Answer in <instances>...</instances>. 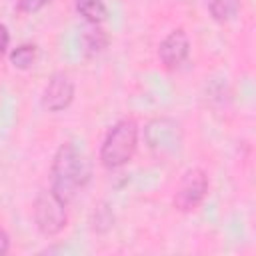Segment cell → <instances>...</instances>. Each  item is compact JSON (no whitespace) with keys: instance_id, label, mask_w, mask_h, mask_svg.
Here are the masks:
<instances>
[{"instance_id":"obj_13","label":"cell","mask_w":256,"mask_h":256,"mask_svg":"<svg viewBox=\"0 0 256 256\" xmlns=\"http://www.w3.org/2000/svg\"><path fill=\"white\" fill-rule=\"evenodd\" d=\"M54 0H18L16 2V8L22 14H36V12H40L42 8H46Z\"/></svg>"},{"instance_id":"obj_8","label":"cell","mask_w":256,"mask_h":256,"mask_svg":"<svg viewBox=\"0 0 256 256\" xmlns=\"http://www.w3.org/2000/svg\"><path fill=\"white\" fill-rule=\"evenodd\" d=\"M108 34L100 24H90V28H86L84 36H82V44H84V54L86 56H98L108 48Z\"/></svg>"},{"instance_id":"obj_11","label":"cell","mask_w":256,"mask_h":256,"mask_svg":"<svg viewBox=\"0 0 256 256\" xmlns=\"http://www.w3.org/2000/svg\"><path fill=\"white\" fill-rule=\"evenodd\" d=\"M208 12L216 22H230L240 12V0H208Z\"/></svg>"},{"instance_id":"obj_10","label":"cell","mask_w":256,"mask_h":256,"mask_svg":"<svg viewBox=\"0 0 256 256\" xmlns=\"http://www.w3.org/2000/svg\"><path fill=\"white\" fill-rule=\"evenodd\" d=\"M8 58H10V64H12L16 70H22V72H24V70H30V68L34 66V62H36V58H38V48H36V44L24 42V44L12 48Z\"/></svg>"},{"instance_id":"obj_6","label":"cell","mask_w":256,"mask_h":256,"mask_svg":"<svg viewBox=\"0 0 256 256\" xmlns=\"http://www.w3.org/2000/svg\"><path fill=\"white\" fill-rule=\"evenodd\" d=\"M74 80L66 72H54L42 90V106L48 112H64L74 100Z\"/></svg>"},{"instance_id":"obj_14","label":"cell","mask_w":256,"mask_h":256,"mask_svg":"<svg viewBox=\"0 0 256 256\" xmlns=\"http://www.w3.org/2000/svg\"><path fill=\"white\" fill-rule=\"evenodd\" d=\"M8 46H10V30L6 24L0 22V58L8 52Z\"/></svg>"},{"instance_id":"obj_5","label":"cell","mask_w":256,"mask_h":256,"mask_svg":"<svg viewBox=\"0 0 256 256\" xmlns=\"http://www.w3.org/2000/svg\"><path fill=\"white\" fill-rule=\"evenodd\" d=\"M146 146L158 156H170L182 146V128L172 118H154L144 128Z\"/></svg>"},{"instance_id":"obj_15","label":"cell","mask_w":256,"mask_h":256,"mask_svg":"<svg viewBox=\"0 0 256 256\" xmlns=\"http://www.w3.org/2000/svg\"><path fill=\"white\" fill-rule=\"evenodd\" d=\"M10 252V236H8V232L0 226V256H4V254H8Z\"/></svg>"},{"instance_id":"obj_3","label":"cell","mask_w":256,"mask_h":256,"mask_svg":"<svg viewBox=\"0 0 256 256\" xmlns=\"http://www.w3.org/2000/svg\"><path fill=\"white\" fill-rule=\"evenodd\" d=\"M66 204L68 202L60 194H56L52 188L38 192V196L34 198L32 214H34V224L42 236L52 238L66 228L68 224Z\"/></svg>"},{"instance_id":"obj_12","label":"cell","mask_w":256,"mask_h":256,"mask_svg":"<svg viewBox=\"0 0 256 256\" xmlns=\"http://www.w3.org/2000/svg\"><path fill=\"white\" fill-rule=\"evenodd\" d=\"M114 226V214L106 204H98L92 212V228L96 232H106Z\"/></svg>"},{"instance_id":"obj_9","label":"cell","mask_w":256,"mask_h":256,"mask_svg":"<svg viewBox=\"0 0 256 256\" xmlns=\"http://www.w3.org/2000/svg\"><path fill=\"white\" fill-rule=\"evenodd\" d=\"M74 8L88 24H102L108 18V8L102 0H74Z\"/></svg>"},{"instance_id":"obj_1","label":"cell","mask_w":256,"mask_h":256,"mask_svg":"<svg viewBox=\"0 0 256 256\" xmlns=\"http://www.w3.org/2000/svg\"><path fill=\"white\" fill-rule=\"evenodd\" d=\"M50 176H52L50 188L68 202L78 190H82L90 182L92 168L86 156L72 142H64L54 154Z\"/></svg>"},{"instance_id":"obj_7","label":"cell","mask_w":256,"mask_h":256,"mask_svg":"<svg viewBox=\"0 0 256 256\" xmlns=\"http://www.w3.org/2000/svg\"><path fill=\"white\" fill-rule=\"evenodd\" d=\"M188 56H190V38H188L186 30L184 28L170 30L158 46L160 64L166 70H176L188 60Z\"/></svg>"},{"instance_id":"obj_2","label":"cell","mask_w":256,"mask_h":256,"mask_svg":"<svg viewBox=\"0 0 256 256\" xmlns=\"http://www.w3.org/2000/svg\"><path fill=\"white\" fill-rule=\"evenodd\" d=\"M140 128L134 118H122L106 132L100 144V164L108 170L126 166L138 150Z\"/></svg>"},{"instance_id":"obj_4","label":"cell","mask_w":256,"mask_h":256,"mask_svg":"<svg viewBox=\"0 0 256 256\" xmlns=\"http://www.w3.org/2000/svg\"><path fill=\"white\" fill-rule=\"evenodd\" d=\"M208 190H210L208 174L202 168H190L182 174L180 182L176 184L172 204L178 212H192L204 202Z\"/></svg>"}]
</instances>
